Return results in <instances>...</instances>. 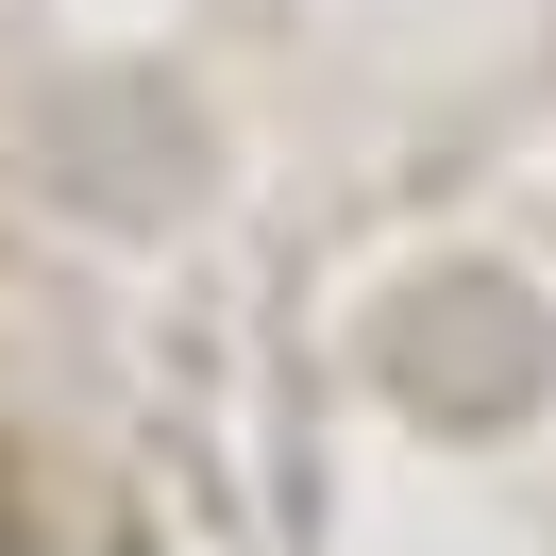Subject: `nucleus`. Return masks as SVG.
Listing matches in <instances>:
<instances>
[{
	"label": "nucleus",
	"mask_w": 556,
	"mask_h": 556,
	"mask_svg": "<svg viewBox=\"0 0 556 556\" xmlns=\"http://www.w3.org/2000/svg\"><path fill=\"white\" fill-rule=\"evenodd\" d=\"M455 304V338L421 320L405 338V388H455V405H522L540 388V320H522V287H439Z\"/></svg>",
	"instance_id": "f257e3e1"
}]
</instances>
